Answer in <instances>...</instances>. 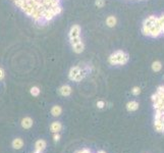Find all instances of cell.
<instances>
[{"label": "cell", "instance_id": "1", "mask_svg": "<svg viewBox=\"0 0 164 153\" xmlns=\"http://www.w3.org/2000/svg\"><path fill=\"white\" fill-rule=\"evenodd\" d=\"M28 16L38 25L44 26L60 14V0H12Z\"/></svg>", "mask_w": 164, "mask_h": 153}, {"label": "cell", "instance_id": "2", "mask_svg": "<svg viewBox=\"0 0 164 153\" xmlns=\"http://www.w3.org/2000/svg\"><path fill=\"white\" fill-rule=\"evenodd\" d=\"M70 41L72 44V50L76 53H82L85 49L83 41L81 39V27L79 25H74L70 30Z\"/></svg>", "mask_w": 164, "mask_h": 153}, {"label": "cell", "instance_id": "3", "mask_svg": "<svg viewBox=\"0 0 164 153\" xmlns=\"http://www.w3.org/2000/svg\"><path fill=\"white\" fill-rule=\"evenodd\" d=\"M128 54L122 50H117L109 56V63L112 65H124L128 63Z\"/></svg>", "mask_w": 164, "mask_h": 153}, {"label": "cell", "instance_id": "4", "mask_svg": "<svg viewBox=\"0 0 164 153\" xmlns=\"http://www.w3.org/2000/svg\"><path fill=\"white\" fill-rule=\"evenodd\" d=\"M84 72L82 70V68L80 66H72L70 70L68 72V79L70 81H74V82H80L84 79Z\"/></svg>", "mask_w": 164, "mask_h": 153}, {"label": "cell", "instance_id": "5", "mask_svg": "<svg viewBox=\"0 0 164 153\" xmlns=\"http://www.w3.org/2000/svg\"><path fill=\"white\" fill-rule=\"evenodd\" d=\"M47 147V142L44 139H40L35 143V152L37 153H42L45 150V148Z\"/></svg>", "mask_w": 164, "mask_h": 153}, {"label": "cell", "instance_id": "6", "mask_svg": "<svg viewBox=\"0 0 164 153\" xmlns=\"http://www.w3.org/2000/svg\"><path fill=\"white\" fill-rule=\"evenodd\" d=\"M58 93L61 95V96L67 97L72 93V89L70 85H63L58 89Z\"/></svg>", "mask_w": 164, "mask_h": 153}, {"label": "cell", "instance_id": "7", "mask_svg": "<svg viewBox=\"0 0 164 153\" xmlns=\"http://www.w3.org/2000/svg\"><path fill=\"white\" fill-rule=\"evenodd\" d=\"M20 125H22L23 129H25V130H29V129H31L32 127H33L34 122H33V119H32L30 116H26V117H24V118L22 119V123H20Z\"/></svg>", "mask_w": 164, "mask_h": 153}, {"label": "cell", "instance_id": "8", "mask_svg": "<svg viewBox=\"0 0 164 153\" xmlns=\"http://www.w3.org/2000/svg\"><path fill=\"white\" fill-rule=\"evenodd\" d=\"M62 124L60 122H53L50 125V131L52 133H59L61 130H62Z\"/></svg>", "mask_w": 164, "mask_h": 153}, {"label": "cell", "instance_id": "9", "mask_svg": "<svg viewBox=\"0 0 164 153\" xmlns=\"http://www.w3.org/2000/svg\"><path fill=\"white\" fill-rule=\"evenodd\" d=\"M162 34L161 29L158 25L156 26H153V27L150 28V36L153 37V38H156V37L160 36Z\"/></svg>", "mask_w": 164, "mask_h": 153}, {"label": "cell", "instance_id": "10", "mask_svg": "<svg viewBox=\"0 0 164 153\" xmlns=\"http://www.w3.org/2000/svg\"><path fill=\"white\" fill-rule=\"evenodd\" d=\"M11 145H12V148L13 149L20 150V149H22L24 146V140L22 139V138H16V139L12 141Z\"/></svg>", "mask_w": 164, "mask_h": 153}, {"label": "cell", "instance_id": "11", "mask_svg": "<svg viewBox=\"0 0 164 153\" xmlns=\"http://www.w3.org/2000/svg\"><path fill=\"white\" fill-rule=\"evenodd\" d=\"M50 112H51V114L53 115V116H59V115L62 113V108L59 105H54L52 106Z\"/></svg>", "mask_w": 164, "mask_h": 153}, {"label": "cell", "instance_id": "12", "mask_svg": "<svg viewBox=\"0 0 164 153\" xmlns=\"http://www.w3.org/2000/svg\"><path fill=\"white\" fill-rule=\"evenodd\" d=\"M139 108V103L137 101H130L126 104V109L128 111H135Z\"/></svg>", "mask_w": 164, "mask_h": 153}, {"label": "cell", "instance_id": "13", "mask_svg": "<svg viewBox=\"0 0 164 153\" xmlns=\"http://www.w3.org/2000/svg\"><path fill=\"white\" fill-rule=\"evenodd\" d=\"M106 24H107L108 27H114L115 25H116V18L113 16H108L107 20H106Z\"/></svg>", "mask_w": 164, "mask_h": 153}, {"label": "cell", "instance_id": "14", "mask_svg": "<svg viewBox=\"0 0 164 153\" xmlns=\"http://www.w3.org/2000/svg\"><path fill=\"white\" fill-rule=\"evenodd\" d=\"M154 125H155V129H156V131H157V132H163L164 124L161 122V119H155Z\"/></svg>", "mask_w": 164, "mask_h": 153}, {"label": "cell", "instance_id": "15", "mask_svg": "<svg viewBox=\"0 0 164 153\" xmlns=\"http://www.w3.org/2000/svg\"><path fill=\"white\" fill-rule=\"evenodd\" d=\"M30 93H31L32 96H34V97H37L40 95L41 93V90L39 87H37V86H34V87H32L31 89H30Z\"/></svg>", "mask_w": 164, "mask_h": 153}, {"label": "cell", "instance_id": "16", "mask_svg": "<svg viewBox=\"0 0 164 153\" xmlns=\"http://www.w3.org/2000/svg\"><path fill=\"white\" fill-rule=\"evenodd\" d=\"M162 68V64L160 61H154V62L152 63V70H154V72H159L160 70H161Z\"/></svg>", "mask_w": 164, "mask_h": 153}, {"label": "cell", "instance_id": "17", "mask_svg": "<svg viewBox=\"0 0 164 153\" xmlns=\"http://www.w3.org/2000/svg\"><path fill=\"white\" fill-rule=\"evenodd\" d=\"M142 32L145 36H150V28L147 27V26L143 25V29H142Z\"/></svg>", "mask_w": 164, "mask_h": 153}, {"label": "cell", "instance_id": "18", "mask_svg": "<svg viewBox=\"0 0 164 153\" xmlns=\"http://www.w3.org/2000/svg\"><path fill=\"white\" fill-rule=\"evenodd\" d=\"M164 113V111L159 110V109H156V113H155V119H160L162 116V114Z\"/></svg>", "mask_w": 164, "mask_h": 153}, {"label": "cell", "instance_id": "19", "mask_svg": "<svg viewBox=\"0 0 164 153\" xmlns=\"http://www.w3.org/2000/svg\"><path fill=\"white\" fill-rule=\"evenodd\" d=\"M132 93H133V95H135V96H138V95L141 93V89H140L139 87H134L133 90H132Z\"/></svg>", "mask_w": 164, "mask_h": 153}, {"label": "cell", "instance_id": "20", "mask_svg": "<svg viewBox=\"0 0 164 153\" xmlns=\"http://www.w3.org/2000/svg\"><path fill=\"white\" fill-rule=\"evenodd\" d=\"M60 138H61V136H60V134H59V133H54L53 134V140H54V142H55V143H57V142L60 141Z\"/></svg>", "mask_w": 164, "mask_h": 153}, {"label": "cell", "instance_id": "21", "mask_svg": "<svg viewBox=\"0 0 164 153\" xmlns=\"http://www.w3.org/2000/svg\"><path fill=\"white\" fill-rule=\"evenodd\" d=\"M95 4H96V6H98V7H103L104 4H105V1H104V0H96Z\"/></svg>", "mask_w": 164, "mask_h": 153}, {"label": "cell", "instance_id": "22", "mask_svg": "<svg viewBox=\"0 0 164 153\" xmlns=\"http://www.w3.org/2000/svg\"><path fill=\"white\" fill-rule=\"evenodd\" d=\"M104 106H105V102L102 101V100H100V101L97 102V107L99 108V109H102Z\"/></svg>", "mask_w": 164, "mask_h": 153}, {"label": "cell", "instance_id": "23", "mask_svg": "<svg viewBox=\"0 0 164 153\" xmlns=\"http://www.w3.org/2000/svg\"><path fill=\"white\" fill-rule=\"evenodd\" d=\"M76 153H92V152H91L90 149H88V148H84V149H82V150L78 151V152H76Z\"/></svg>", "mask_w": 164, "mask_h": 153}, {"label": "cell", "instance_id": "24", "mask_svg": "<svg viewBox=\"0 0 164 153\" xmlns=\"http://www.w3.org/2000/svg\"><path fill=\"white\" fill-rule=\"evenodd\" d=\"M4 76H5L4 70H3L2 68H0V81H2V80L4 79Z\"/></svg>", "mask_w": 164, "mask_h": 153}, {"label": "cell", "instance_id": "25", "mask_svg": "<svg viewBox=\"0 0 164 153\" xmlns=\"http://www.w3.org/2000/svg\"><path fill=\"white\" fill-rule=\"evenodd\" d=\"M157 99H158V94L156 93V94H153L152 95V100H153V102H156L157 101Z\"/></svg>", "mask_w": 164, "mask_h": 153}, {"label": "cell", "instance_id": "26", "mask_svg": "<svg viewBox=\"0 0 164 153\" xmlns=\"http://www.w3.org/2000/svg\"><path fill=\"white\" fill-rule=\"evenodd\" d=\"M160 119H161V122L164 124V113H163V114H162V116H161V118H160Z\"/></svg>", "mask_w": 164, "mask_h": 153}, {"label": "cell", "instance_id": "27", "mask_svg": "<svg viewBox=\"0 0 164 153\" xmlns=\"http://www.w3.org/2000/svg\"><path fill=\"white\" fill-rule=\"evenodd\" d=\"M97 153H106L105 151H103V150H100V151H98Z\"/></svg>", "mask_w": 164, "mask_h": 153}, {"label": "cell", "instance_id": "28", "mask_svg": "<svg viewBox=\"0 0 164 153\" xmlns=\"http://www.w3.org/2000/svg\"><path fill=\"white\" fill-rule=\"evenodd\" d=\"M163 133H164V129H163Z\"/></svg>", "mask_w": 164, "mask_h": 153}, {"label": "cell", "instance_id": "29", "mask_svg": "<svg viewBox=\"0 0 164 153\" xmlns=\"http://www.w3.org/2000/svg\"><path fill=\"white\" fill-rule=\"evenodd\" d=\"M34 153H37V152H34Z\"/></svg>", "mask_w": 164, "mask_h": 153}]
</instances>
